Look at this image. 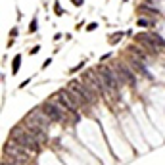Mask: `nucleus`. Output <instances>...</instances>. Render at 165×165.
<instances>
[{"mask_svg":"<svg viewBox=\"0 0 165 165\" xmlns=\"http://www.w3.org/2000/svg\"><path fill=\"white\" fill-rule=\"evenodd\" d=\"M119 39H121V33L111 35V37H110V42H111V44H115V42H119Z\"/></svg>","mask_w":165,"mask_h":165,"instance_id":"13","label":"nucleus"},{"mask_svg":"<svg viewBox=\"0 0 165 165\" xmlns=\"http://www.w3.org/2000/svg\"><path fill=\"white\" fill-rule=\"evenodd\" d=\"M42 111L50 117V121H63L66 117V107L60 102H46L42 106Z\"/></svg>","mask_w":165,"mask_h":165,"instance_id":"4","label":"nucleus"},{"mask_svg":"<svg viewBox=\"0 0 165 165\" xmlns=\"http://www.w3.org/2000/svg\"><path fill=\"white\" fill-rule=\"evenodd\" d=\"M136 40H138V44H142L144 48H148L150 52H154V44H152V37H146V35H138L136 37Z\"/></svg>","mask_w":165,"mask_h":165,"instance_id":"9","label":"nucleus"},{"mask_svg":"<svg viewBox=\"0 0 165 165\" xmlns=\"http://www.w3.org/2000/svg\"><path fill=\"white\" fill-rule=\"evenodd\" d=\"M12 138L17 142L19 146H23V148H27V150H31V152H37V150L40 148V142L35 138V136L27 131V129H23V131H21L19 127H16L12 131Z\"/></svg>","mask_w":165,"mask_h":165,"instance_id":"1","label":"nucleus"},{"mask_svg":"<svg viewBox=\"0 0 165 165\" xmlns=\"http://www.w3.org/2000/svg\"><path fill=\"white\" fill-rule=\"evenodd\" d=\"M56 98H58V100H60V104L66 107L67 111H71V113H75V111H77V107H79V104H81L79 96H77L71 88H69V90H66V88L60 90L58 94H56Z\"/></svg>","mask_w":165,"mask_h":165,"instance_id":"3","label":"nucleus"},{"mask_svg":"<svg viewBox=\"0 0 165 165\" xmlns=\"http://www.w3.org/2000/svg\"><path fill=\"white\" fill-rule=\"evenodd\" d=\"M4 154L8 156L10 159L17 161V163H23L27 159V154L23 152V146H19V144H6L4 146Z\"/></svg>","mask_w":165,"mask_h":165,"instance_id":"6","label":"nucleus"},{"mask_svg":"<svg viewBox=\"0 0 165 165\" xmlns=\"http://www.w3.org/2000/svg\"><path fill=\"white\" fill-rule=\"evenodd\" d=\"M73 4H77V6H79V4H83V0H73Z\"/></svg>","mask_w":165,"mask_h":165,"instance_id":"15","label":"nucleus"},{"mask_svg":"<svg viewBox=\"0 0 165 165\" xmlns=\"http://www.w3.org/2000/svg\"><path fill=\"white\" fill-rule=\"evenodd\" d=\"M138 25H140V27H148L150 21H148V19H138Z\"/></svg>","mask_w":165,"mask_h":165,"instance_id":"14","label":"nucleus"},{"mask_svg":"<svg viewBox=\"0 0 165 165\" xmlns=\"http://www.w3.org/2000/svg\"><path fill=\"white\" fill-rule=\"evenodd\" d=\"M69 88L75 92V94L79 96V100H81V104H94V100H96V96H94V92H92V87L90 84H87V83H79V81H73V83H69Z\"/></svg>","mask_w":165,"mask_h":165,"instance_id":"2","label":"nucleus"},{"mask_svg":"<svg viewBox=\"0 0 165 165\" xmlns=\"http://www.w3.org/2000/svg\"><path fill=\"white\" fill-rule=\"evenodd\" d=\"M117 73H119L121 77H123V79H125L127 83H131V84H134V75L131 73V69H129L127 66H119V71H117Z\"/></svg>","mask_w":165,"mask_h":165,"instance_id":"8","label":"nucleus"},{"mask_svg":"<svg viewBox=\"0 0 165 165\" xmlns=\"http://www.w3.org/2000/svg\"><path fill=\"white\" fill-rule=\"evenodd\" d=\"M152 39H154V42H156V44H159V46H163V48H165V40L159 37V35H152Z\"/></svg>","mask_w":165,"mask_h":165,"instance_id":"12","label":"nucleus"},{"mask_svg":"<svg viewBox=\"0 0 165 165\" xmlns=\"http://www.w3.org/2000/svg\"><path fill=\"white\" fill-rule=\"evenodd\" d=\"M98 73H100V77H102L106 88H110V90H117V88H119V79H117V73H115L113 69H110V67H100Z\"/></svg>","mask_w":165,"mask_h":165,"instance_id":"5","label":"nucleus"},{"mask_svg":"<svg viewBox=\"0 0 165 165\" xmlns=\"http://www.w3.org/2000/svg\"><path fill=\"white\" fill-rule=\"evenodd\" d=\"M19 62H21V56H16V60H13V66H12V73H17V69H19Z\"/></svg>","mask_w":165,"mask_h":165,"instance_id":"11","label":"nucleus"},{"mask_svg":"<svg viewBox=\"0 0 165 165\" xmlns=\"http://www.w3.org/2000/svg\"><path fill=\"white\" fill-rule=\"evenodd\" d=\"M25 129H27V131H29V133L35 136V138L40 142V144L48 138V136H46V129H42V127H39V125H35V123H31V121H27V119H25Z\"/></svg>","mask_w":165,"mask_h":165,"instance_id":"7","label":"nucleus"},{"mask_svg":"<svg viewBox=\"0 0 165 165\" xmlns=\"http://www.w3.org/2000/svg\"><path fill=\"white\" fill-rule=\"evenodd\" d=\"M131 66H133L134 69H138V71H140V73H142V75H146V77H152V75H150V73H148V71H146V67H144V66H142V63H140L138 60H131Z\"/></svg>","mask_w":165,"mask_h":165,"instance_id":"10","label":"nucleus"}]
</instances>
